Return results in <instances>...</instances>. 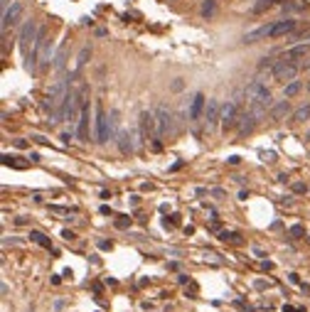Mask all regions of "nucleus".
I'll use <instances>...</instances> for the list:
<instances>
[{
	"mask_svg": "<svg viewBox=\"0 0 310 312\" xmlns=\"http://www.w3.org/2000/svg\"><path fill=\"white\" fill-rule=\"evenodd\" d=\"M244 96H246V101H249V106L251 108H268L271 106V91L263 86V82H251L249 86H246V91H244Z\"/></svg>",
	"mask_w": 310,
	"mask_h": 312,
	"instance_id": "1",
	"label": "nucleus"
},
{
	"mask_svg": "<svg viewBox=\"0 0 310 312\" xmlns=\"http://www.w3.org/2000/svg\"><path fill=\"white\" fill-rule=\"evenodd\" d=\"M37 34H40V30H37V22H34V20H27V22L22 25L20 34H17V49L22 52V57H27V54L32 52V47H34V42H37Z\"/></svg>",
	"mask_w": 310,
	"mask_h": 312,
	"instance_id": "2",
	"label": "nucleus"
},
{
	"mask_svg": "<svg viewBox=\"0 0 310 312\" xmlns=\"http://www.w3.org/2000/svg\"><path fill=\"white\" fill-rule=\"evenodd\" d=\"M155 123H158V135L165 138V135H175V123H172V113L165 103H158L155 106Z\"/></svg>",
	"mask_w": 310,
	"mask_h": 312,
	"instance_id": "3",
	"label": "nucleus"
},
{
	"mask_svg": "<svg viewBox=\"0 0 310 312\" xmlns=\"http://www.w3.org/2000/svg\"><path fill=\"white\" fill-rule=\"evenodd\" d=\"M271 71H274V79L276 82H293L295 76H298V64L283 57L281 62L274 64V69H271Z\"/></svg>",
	"mask_w": 310,
	"mask_h": 312,
	"instance_id": "4",
	"label": "nucleus"
},
{
	"mask_svg": "<svg viewBox=\"0 0 310 312\" xmlns=\"http://www.w3.org/2000/svg\"><path fill=\"white\" fill-rule=\"evenodd\" d=\"M237 121H239V111H237V103L226 101V103L222 106V128H224V133L234 128V126H237Z\"/></svg>",
	"mask_w": 310,
	"mask_h": 312,
	"instance_id": "5",
	"label": "nucleus"
},
{
	"mask_svg": "<svg viewBox=\"0 0 310 312\" xmlns=\"http://www.w3.org/2000/svg\"><path fill=\"white\" fill-rule=\"evenodd\" d=\"M295 20H291V17H286V20H276V22H271V40H278V37H286V34H291L293 30H295Z\"/></svg>",
	"mask_w": 310,
	"mask_h": 312,
	"instance_id": "6",
	"label": "nucleus"
},
{
	"mask_svg": "<svg viewBox=\"0 0 310 312\" xmlns=\"http://www.w3.org/2000/svg\"><path fill=\"white\" fill-rule=\"evenodd\" d=\"M140 133H143V138L148 140H153L155 135H158V123H155V113H148V111H143L140 113Z\"/></svg>",
	"mask_w": 310,
	"mask_h": 312,
	"instance_id": "7",
	"label": "nucleus"
},
{
	"mask_svg": "<svg viewBox=\"0 0 310 312\" xmlns=\"http://www.w3.org/2000/svg\"><path fill=\"white\" fill-rule=\"evenodd\" d=\"M111 140L108 135V115L103 113L101 106H96V143H106Z\"/></svg>",
	"mask_w": 310,
	"mask_h": 312,
	"instance_id": "8",
	"label": "nucleus"
},
{
	"mask_svg": "<svg viewBox=\"0 0 310 312\" xmlns=\"http://www.w3.org/2000/svg\"><path fill=\"white\" fill-rule=\"evenodd\" d=\"M22 3H13L5 13H3V22H0V30H3V32H8V27H13L20 17H22Z\"/></svg>",
	"mask_w": 310,
	"mask_h": 312,
	"instance_id": "9",
	"label": "nucleus"
},
{
	"mask_svg": "<svg viewBox=\"0 0 310 312\" xmlns=\"http://www.w3.org/2000/svg\"><path fill=\"white\" fill-rule=\"evenodd\" d=\"M205 121H207L209 128L222 121V106H219V101H214V99L207 101V106H205Z\"/></svg>",
	"mask_w": 310,
	"mask_h": 312,
	"instance_id": "10",
	"label": "nucleus"
},
{
	"mask_svg": "<svg viewBox=\"0 0 310 312\" xmlns=\"http://www.w3.org/2000/svg\"><path fill=\"white\" fill-rule=\"evenodd\" d=\"M205 106H207V99L202 96V94H195L192 96V101H189V121H200V115L205 113Z\"/></svg>",
	"mask_w": 310,
	"mask_h": 312,
	"instance_id": "11",
	"label": "nucleus"
},
{
	"mask_svg": "<svg viewBox=\"0 0 310 312\" xmlns=\"http://www.w3.org/2000/svg\"><path fill=\"white\" fill-rule=\"evenodd\" d=\"M119 150H121L123 155H131V152L136 150V133L121 131V133H119Z\"/></svg>",
	"mask_w": 310,
	"mask_h": 312,
	"instance_id": "12",
	"label": "nucleus"
},
{
	"mask_svg": "<svg viewBox=\"0 0 310 312\" xmlns=\"http://www.w3.org/2000/svg\"><path fill=\"white\" fill-rule=\"evenodd\" d=\"M256 126V115L249 111V113H241L239 121H237V128H239V135H249Z\"/></svg>",
	"mask_w": 310,
	"mask_h": 312,
	"instance_id": "13",
	"label": "nucleus"
},
{
	"mask_svg": "<svg viewBox=\"0 0 310 312\" xmlns=\"http://www.w3.org/2000/svg\"><path fill=\"white\" fill-rule=\"evenodd\" d=\"M86 123H89V106H84V108H82L79 121H76V135H79V140H86V138H89Z\"/></svg>",
	"mask_w": 310,
	"mask_h": 312,
	"instance_id": "14",
	"label": "nucleus"
},
{
	"mask_svg": "<svg viewBox=\"0 0 310 312\" xmlns=\"http://www.w3.org/2000/svg\"><path fill=\"white\" fill-rule=\"evenodd\" d=\"M288 113H291V103H288V101H278L274 108H271V118H274V121H281V118H286Z\"/></svg>",
	"mask_w": 310,
	"mask_h": 312,
	"instance_id": "15",
	"label": "nucleus"
},
{
	"mask_svg": "<svg viewBox=\"0 0 310 312\" xmlns=\"http://www.w3.org/2000/svg\"><path fill=\"white\" fill-rule=\"evenodd\" d=\"M305 54H308V45H298V47H291L286 52V59H291V62L298 64V59H305Z\"/></svg>",
	"mask_w": 310,
	"mask_h": 312,
	"instance_id": "16",
	"label": "nucleus"
},
{
	"mask_svg": "<svg viewBox=\"0 0 310 312\" xmlns=\"http://www.w3.org/2000/svg\"><path fill=\"white\" fill-rule=\"evenodd\" d=\"M67 52H69V49H67V45H62V47L57 49V54H54V62H52V66H54L57 71H62V69L67 66Z\"/></svg>",
	"mask_w": 310,
	"mask_h": 312,
	"instance_id": "17",
	"label": "nucleus"
},
{
	"mask_svg": "<svg viewBox=\"0 0 310 312\" xmlns=\"http://www.w3.org/2000/svg\"><path fill=\"white\" fill-rule=\"evenodd\" d=\"M214 10H217V0H202V5H200L202 17H212Z\"/></svg>",
	"mask_w": 310,
	"mask_h": 312,
	"instance_id": "18",
	"label": "nucleus"
},
{
	"mask_svg": "<svg viewBox=\"0 0 310 312\" xmlns=\"http://www.w3.org/2000/svg\"><path fill=\"white\" fill-rule=\"evenodd\" d=\"M308 118H310V103L300 106V108L293 113V121H295V123H303V121H308Z\"/></svg>",
	"mask_w": 310,
	"mask_h": 312,
	"instance_id": "19",
	"label": "nucleus"
},
{
	"mask_svg": "<svg viewBox=\"0 0 310 312\" xmlns=\"http://www.w3.org/2000/svg\"><path fill=\"white\" fill-rule=\"evenodd\" d=\"M300 89H303V84L293 79V82H288V84H286V89H283V96H286V99H291V96H295Z\"/></svg>",
	"mask_w": 310,
	"mask_h": 312,
	"instance_id": "20",
	"label": "nucleus"
},
{
	"mask_svg": "<svg viewBox=\"0 0 310 312\" xmlns=\"http://www.w3.org/2000/svg\"><path fill=\"white\" fill-rule=\"evenodd\" d=\"M30 239L34 241V244H40V246H45V248H50L52 244H50V239L45 236V233H40V231H30Z\"/></svg>",
	"mask_w": 310,
	"mask_h": 312,
	"instance_id": "21",
	"label": "nucleus"
},
{
	"mask_svg": "<svg viewBox=\"0 0 310 312\" xmlns=\"http://www.w3.org/2000/svg\"><path fill=\"white\" fill-rule=\"evenodd\" d=\"M276 3H281V0H258V3L251 8V13L254 15H258V13H263L266 8H271V5H276Z\"/></svg>",
	"mask_w": 310,
	"mask_h": 312,
	"instance_id": "22",
	"label": "nucleus"
},
{
	"mask_svg": "<svg viewBox=\"0 0 310 312\" xmlns=\"http://www.w3.org/2000/svg\"><path fill=\"white\" fill-rule=\"evenodd\" d=\"M89 57H91V47H84V49L79 52V57H76V69H82V66L86 64Z\"/></svg>",
	"mask_w": 310,
	"mask_h": 312,
	"instance_id": "23",
	"label": "nucleus"
},
{
	"mask_svg": "<svg viewBox=\"0 0 310 312\" xmlns=\"http://www.w3.org/2000/svg\"><path fill=\"white\" fill-rule=\"evenodd\" d=\"M219 239H222V241H231V244H239V241H241V236H239V233H234V231H222Z\"/></svg>",
	"mask_w": 310,
	"mask_h": 312,
	"instance_id": "24",
	"label": "nucleus"
},
{
	"mask_svg": "<svg viewBox=\"0 0 310 312\" xmlns=\"http://www.w3.org/2000/svg\"><path fill=\"white\" fill-rule=\"evenodd\" d=\"M288 233H291L293 239H303V236H305V229H303L300 224H295V226H291V231H288Z\"/></svg>",
	"mask_w": 310,
	"mask_h": 312,
	"instance_id": "25",
	"label": "nucleus"
},
{
	"mask_svg": "<svg viewBox=\"0 0 310 312\" xmlns=\"http://www.w3.org/2000/svg\"><path fill=\"white\" fill-rule=\"evenodd\" d=\"M274 64H276L274 59H266V57H263V59L258 62V69H274Z\"/></svg>",
	"mask_w": 310,
	"mask_h": 312,
	"instance_id": "26",
	"label": "nucleus"
},
{
	"mask_svg": "<svg viewBox=\"0 0 310 312\" xmlns=\"http://www.w3.org/2000/svg\"><path fill=\"white\" fill-rule=\"evenodd\" d=\"M131 226V219L128 216H121L119 221H116V229H128Z\"/></svg>",
	"mask_w": 310,
	"mask_h": 312,
	"instance_id": "27",
	"label": "nucleus"
},
{
	"mask_svg": "<svg viewBox=\"0 0 310 312\" xmlns=\"http://www.w3.org/2000/svg\"><path fill=\"white\" fill-rule=\"evenodd\" d=\"M293 192H295V194L305 192V182H293Z\"/></svg>",
	"mask_w": 310,
	"mask_h": 312,
	"instance_id": "28",
	"label": "nucleus"
},
{
	"mask_svg": "<svg viewBox=\"0 0 310 312\" xmlns=\"http://www.w3.org/2000/svg\"><path fill=\"white\" fill-rule=\"evenodd\" d=\"M10 5H13V3H10V0H3V3H0V10H3V13H5V10H8Z\"/></svg>",
	"mask_w": 310,
	"mask_h": 312,
	"instance_id": "29",
	"label": "nucleus"
},
{
	"mask_svg": "<svg viewBox=\"0 0 310 312\" xmlns=\"http://www.w3.org/2000/svg\"><path fill=\"white\" fill-rule=\"evenodd\" d=\"M182 89V79H175V84H172V91H180Z\"/></svg>",
	"mask_w": 310,
	"mask_h": 312,
	"instance_id": "30",
	"label": "nucleus"
},
{
	"mask_svg": "<svg viewBox=\"0 0 310 312\" xmlns=\"http://www.w3.org/2000/svg\"><path fill=\"white\" fill-rule=\"evenodd\" d=\"M288 278H291V283H295V285H300V278L295 276V273H291V276H288Z\"/></svg>",
	"mask_w": 310,
	"mask_h": 312,
	"instance_id": "31",
	"label": "nucleus"
},
{
	"mask_svg": "<svg viewBox=\"0 0 310 312\" xmlns=\"http://www.w3.org/2000/svg\"><path fill=\"white\" fill-rule=\"evenodd\" d=\"M305 40H310V34H305Z\"/></svg>",
	"mask_w": 310,
	"mask_h": 312,
	"instance_id": "32",
	"label": "nucleus"
},
{
	"mask_svg": "<svg viewBox=\"0 0 310 312\" xmlns=\"http://www.w3.org/2000/svg\"><path fill=\"white\" fill-rule=\"evenodd\" d=\"M308 91H310V82H308Z\"/></svg>",
	"mask_w": 310,
	"mask_h": 312,
	"instance_id": "33",
	"label": "nucleus"
}]
</instances>
